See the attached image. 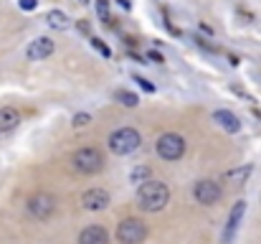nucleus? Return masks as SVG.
Listing matches in <instances>:
<instances>
[{
	"mask_svg": "<svg viewBox=\"0 0 261 244\" xmlns=\"http://www.w3.org/2000/svg\"><path fill=\"white\" fill-rule=\"evenodd\" d=\"M74 168L79 170V173H99L101 168H104V156H101V150H96V148H82V150H76L74 153Z\"/></svg>",
	"mask_w": 261,
	"mask_h": 244,
	"instance_id": "5",
	"label": "nucleus"
},
{
	"mask_svg": "<svg viewBox=\"0 0 261 244\" xmlns=\"http://www.w3.org/2000/svg\"><path fill=\"white\" fill-rule=\"evenodd\" d=\"M18 3L23 10H36V5H38V0H18Z\"/></svg>",
	"mask_w": 261,
	"mask_h": 244,
	"instance_id": "22",
	"label": "nucleus"
},
{
	"mask_svg": "<svg viewBox=\"0 0 261 244\" xmlns=\"http://www.w3.org/2000/svg\"><path fill=\"white\" fill-rule=\"evenodd\" d=\"M147 239V224L142 219H124L117 227V242L122 244H142Z\"/></svg>",
	"mask_w": 261,
	"mask_h": 244,
	"instance_id": "4",
	"label": "nucleus"
},
{
	"mask_svg": "<svg viewBox=\"0 0 261 244\" xmlns=\"http://www.w3.org/2000/svg\"><path fill=\"white\" fill-rule=\"evenodd\" d=\"M20 122V112L15 107H3L0 109V132H8V130H15Z\"/></svg>",
	"mask_w": 261,
	"mask_h": 244,
	"instance_id": "13",
	"label": "nucleus"
},
{
	"mask_svg": "<svg viewBox=\"0 0 261 244\" xmlns=\"http://www.w3.org/2000/svg\"><path fill=\"white\" fill-rule=\"evenodd\" d=\"M244 214H246V201H239V204L231 209L228 219H226V227H223V232H221V244H233L236 234H239V227H241V221H244Z\"/></svg>",
	"mask_w": 261,
	"mask_h": 244,
	"instance_id": "7",
	"label": "nucleus"
},
{
	"mask_svg": "<svg viewBox=\"0 0 261 244\" xmlns=\"http://www.w3.org/2000/svg\"><path fill=\"white\" fill-rule=\"evenodd\" d=\"M213 120H216L218 127L226 130L228 135H236V132L241 130V122H239V117H236L231 109H216V112H213Z\"/></svg>",
	"mask_w": 261,
	"mask_h": 244,
	"instance_id": "11",
	"label": "nucleus"
},
{
	"mask_svg": "<svg viewBox=\"0 0 261 244\" xmlns=\"http://www.w3.org/2000/svg\"><path fill=\"white\" fill-rule=\"evenodd\" d=\"M119 5H122V8H129V0H119Z\"/></svg>",
	"mask_w": 261,
	"mask_h": 244,
	"instance_id": "25",
	"label": "nucleus"
},
{
	"mask_svg": "<svg viewBox=\"0 0 261 244\" xmlns=\"http://www.w3.org/2000/svg\"><path fill=\"white\" fill-rule=\"evenodd\" d=\"M46 23H48L51 28H56V31H66V28H71V20H69V15H66L64 10H48Z\"/></svg>",
	"mask_w": 261,
	"mask_h": 244,
	"instance_id": "14",
	"label": "nucleus"
},
{
	"mask_svg": "<svg viewBox=\"0 0 261 244\" xmlns=\"http://www.w3.org/2000/svg\"><path fill=\"white\" fill-rule=\"evenodd\" d=\"M89 122H91V115H87V112L74 115V127H84V125H89Z\"/></svg>",
	"mask_w": 261,
	"mask_h": 244,
	"instance_id": "21",
	"label": "nucleus"
},
{
	"mask_svg": "<svg viewBox=\"0 0 261 244\" xmlns=\"http://www.w3.org/2000/svg\"><path fill=\"white\" fill-rule=\"evenodd\" d=\"M54 51H56V43H54L48 36H41V38H36V41L28 43L25 56H28L31 61H43V59H48Z\"/></svg>",
	"mask_w": 261,
	"mask_h": 244,
	"instance_id": "10",
	"label": "nucleus"
},
{
	"mask_svg": "<svg viewBox=\"0 0 261 244\" xmlns=\"http://www.w3.org/2000/svg\"><path fill=\"white\" fill-rule=\"evenodd\" d=\"M91 49H94V51H99V54H101L104 59H109V56H112L109 46H107L104 41H99V38H91Z\"/></svg>",
	"mask_w": 261,
	"mask_h": 244,
	"instance_id": "18",
	"label": "nucleus"
},
{
	"mask_svg": "<svg viewBox=\"0 0 261 244\" xmlns=\"http://www.w3.org/2000/svg\"><path fill=\"white\" fill-rule=\"evenodd\" d=\"M117 102H122L124 107H137L140 104V97L135 94V92H127V89H117Z\"/></svg>",
	"mask_w": 261,
	"mask_h": 244,
	"instance_id": "17",
	"label": "nucleus"
},
{
	"mask_svg": "<svg viewBox=\"0 0 261 244\" xmlns=\"http://www.w3.org/2000/svg\"><path fill=\"white\" fill-rule=\"evenodd\" d=\"M109 204H112V196L104 188H89L82 193V206L87 211H104Z\"/></svg>",
	"mask_w": 261,
	"mask_h": 244,
	"instance_id": "9",
	"label": "nucleus"
},
{
	"mask_svg": "<svg viewBox=\"0 0 261 244\" xmlns=\"http://www.w3.org/2000/svg\"><path fill=\"white\" fill-rule=\"evenodd\" d=\"M135 81H137V84H140L147 94H155V84H152L150 79H145V77H137V74H135Z\"/></svg>",
	"mask_w": 261,
	"mask_h": 244,
	"instance_id": "20",
	"label": "nucleus"
},
{
	"mask_svg": "<svg viewBox=\"0 0 261 244\" xmlns=\"http://www.w3.org/2000/svg\"><path fill=\"white\" fill-rule=\"evenodd\" d=\"M249 175H251V165H241V168H233V170L226 173V178L231 183H236V186H244L249 181Z\"/></svg>",
	"mask_w": 261,
	"mask_h": 244,
	"instance_id": "15",
	"label": "nucleus"
},
{
	"mask_svg": "<svg viewBox=\"0 0 261 244\" xmlns=\"http://www.w3.org/2000/svg\"><path fill=\"white\" fill-rule=\"evenodd\" d=\"M147 59H150V61H158V64H163V61H165L160 51H150V54H147Z\"/></svg>",
	"mask_w": 261,
	"mask_h": 244,
	"instance_id": "23",
	"label": "nucleus"
},
{
	"mask_svg": "<svg viewBox=\"0 0 261 244\" xmlns=\"http://www.w3.org/2000/svg\"><path fill=\"white\" fill-rule=\"evenodd\" d=\"M54 211H56V198H54V196H48V193H36V196L28 201V214H31V216H36L38 221L51 219V216H54Z\"/></svg>",
	"mask_w": 261,
	"mask_h": 244,
	"instance_id": "6",
	"label": "nucleus"
},
{
	"mask_svg": "<svg viewBox=\"0 0 261 244\" xmlns=\"http://www.w3.org/2000/svg\"><path fill=\"white\" fill-rule=\"evenodd\" d=\"M79 244H109V234L104 227H87L79 234Z\"/></svg>",
	"mask_w": 261,
	"mask_h": 244,
	"instance_id": "12",
	"label": "nucleus"
},
{
	"mask_svg": "<svg viewBox=\"0 0 261 244\" xmlns=\"http://www.w3.org/2000/svg\"><path fill=\"white\" fill-rule=\"evenodd\" d=\"M155 150H158V156H160L163 161H170V163L180 161V158L185 156V138L177 135V132H165V135L158 138Z\"/></svg>",
	"mask_w": 261,
	"mask_h": 244,
	"instance_id": "3",
	"label": "nucleus"
},
{
	"mask_svg": "<svg viewBox=\"0 0 261 244\" xmlns=\"http://www.w3.org/2000/svg\"><path fill=\"white\" fill-rule=\"evenodd\" d=\"M96 13H99V18L104 23H109V5H107V0H96Z\"/></svg>",
	"mask_w": 261,
	"mask_h": 244,
	"instance_id": "19",
	"label": "nucleus"
},
{
	"mask_svg": "<svg viewBox=\"0 0 261 244\" xmlns=\"http://www.w3.org/2000/svg\"><path fill=\"white\" fill-rule=\"evenodd\" d=\"M254 117H259L261 120V107H254Z\"/></svg>",
	"mask_w": 261,
	"mask_h": 244,
	"instance_id": "24",
	"label": "nucleus"
},
{
	"mask_svg": "<svg viewBox=\"0 0 261 244\" xmlns=\"http://www.w3.org/2000/svg\"><path fill=\"white\" fill-rule=\"evenodd\" d=\"M170 201V188L163 181H145L142 186H137V206L147 214H158L168 206Z\"/></svg>",
	"mask_w": 261,
	"mask_h": 244,
	"instance_id": "1",
	"label": "nucleus"
},
{
	"mask_svg": "<svg viewBox=\"0 0 261 244\" xmlns=\"http://www.w3.org/2000/svg\"><path fill=\"white\" fill-rule=\"evenodd\" d=\"M193 196L198 204L203 206H213L218 198H221V186L216 181H198L195 188H193Z\"/></svg>",
	"mask_w": 261,
	"mask_h": 244,
	"instance_id": "8",
	"label": "nucleus"
},
{
	"mask_svg": "<svg viewBox=\"0 0 261 244\" xmlns=\"http://www.w3.org/2000/svg\"><path fill=\"white\" fill-rule=\"evenodd\" d=\"M150 175H152V170H150L147 165H137V168H132V173H129V181H132L135 186H142L145 181H150Z\"/></svg>",
	"mask_w": 261,
	"mask_h": 244,
	"instance_id": "16",
	"label": "nucleus"
},
{
	"mask_svg": "<svg viewBox=\"0 0 261 244\" xmlns=\"http://www.w3.org/2000/svg\"><path fill=\"white\" fill-rule=\"evenodd\" d=\"M142 145V138L135 127H119L109 135V150L114 156H129Z\"/></svg>",
	"mask_w": 261,
	"mask_h": 244,
	"instance_id": "2",
	"label": "nucleus"
}]
</instances>
